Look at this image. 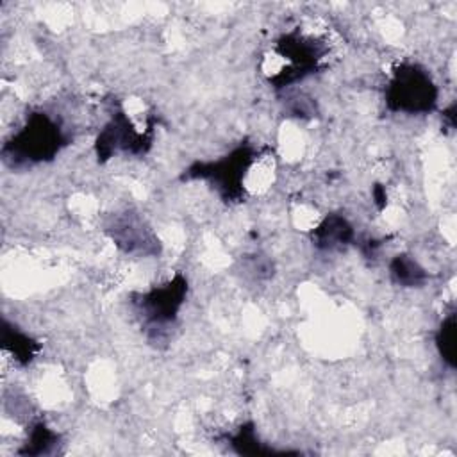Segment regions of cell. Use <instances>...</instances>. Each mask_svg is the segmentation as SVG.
Wrapping results in <instances>:
<instances>
[{"label":"cell","instance_id":"obj_1","mask_svg":"<svg viewBox=\"0 0 457 457\" xmlns=\"http://www.w3.org/2000/svg\"><path fill=\"white\" fill-rule=\"evenodd\" d=\"M68 143V137L57 120L46 112L34 111L27 116V121L12 137L4 145V157L14 166L37 164L52 161L61 148Z\"/></svg>","mask_w":457,"mask_h":457},{"label":"cell","instance_id":"obj_2","mask_svg":"<svg viewBox=\"0 0 457 457\" xmlns=\"http://www.w3.org/2000/svg\"><path fill=\"white\" fill-rule=\"evenodd\" d=\"M437 95V87L423 66L403 62L387 82L386 105L391 112L427 114L436 107Z\"/></svg>","mask_w":457,"mask_h":457},{"label":"cell","instance_id":"obj_3","mask_svg":"<svg viewBox=\"0 0 457 457\" xmlns=\"http://www.w3.org/2000/svg\"><path fill=\"white\" fill-rule=\"evenodd\" d=\"M186 291L187 282L177 275L170 282L139 295L137 300H134V307L145 328L155 334L170 328V325L177 320L179 309L186 298Z\"/></svg>","mask_w":457,"mask_h":457},{"label":"cell","instance_id":"obj_4","mask_svg":"<svg viewBox=\"0 0 457 457\" xmlns=\"http://www.w3.org/2000/svg\"><path fill=\"white\" fill-rule=\"evenodd\" d=\"M253 159V150L250 146H239L230 155H225L223 159L216 162H198L195 168L189 170L187 175L200 177V179H211L216 182V187L227 196V198H237L241 193V182L245 177V171L250 168Z\"/></svg>","mask_w":457,"mask_h":457},{"label":"cell","instance_id":"obj_5","mask_svg":"<svg viewBox=\"0 0 457 457\" xmlns=\"http://www.w3.org/2000/svg\"><path fill=\"white\" fill-rule=\"evenodd\" d=\"M148 145V139L145 134L137 132L123 111H118L112 114L111 121L104 127V130L96 137V154L100 161L109 159L116 152H132L141 154L145 152V146Z\"/></svg>","mask_w":457,"mask_h":457},{"label":"cell","instance_id":"obj_6","mask_svg":"<svg viewBox=\"0 0 457 457\" xmlns=\"http://www.w3.org/2000/svg\"><path fill=\"white\" fill-rule=\"evenodd\" d=\"M277 48L282 54V57L287 59L289 64L293 66V70L287 73V79L284 80V86L312 73V70H316L323 55V50L314 39L298 34L282 36L280 41L277 43Z\"/></svg>","mask_w":457,"mask_h":457},{"label":"cell","instance_id":"obj_7","mask_svg":"<svg viewBox=\"0 0 457 457\" xmlns=\"http://www.w3.org/2000/svg\"><path fill=\"white\" fill-rule=\"evenodd\" d=\"M116 245H120L125 252H139V253H154L157 252L159 241L154 237L150 228L134 214H125L114 220V223L107 228Z\"/></svg>","mask_w":457,"mask_h":457},{"label":"cell","instance_id":"obj_8","mask_svg":"<svg viewBox=\"0 0 457 457\" xmlns=\"http://www.w3.org/2000/svg\"><path fill=\"white\" fill-rule=\"evenodd\" d=\"M312 243L321 250H339L353 241V228L346 218L330 214L314 230Z\"/></svg>","mask_w":457,"mask_h":457},{"label":"cell","instance_id":"obj_9","mask_svg":"<svg viewBox=\"0 0 457 457\" xmlns=\"http://www.w3.org/2000/svg\"><path fill=\"white\" fill-rule=\"evenodd\" d=\"M389 271L393 280L403 287H418L427 280V271L414 257L407 253H398L391 261Z\"/></svg>","mask_w":457,"mask_h":457},{"label":"cell","instance_id":"obj_10","mask_svg":"<svg viewBox=\"0 0 457 457\" xmlns=\"http://www.w3.org/2000/svg\"><path fill=\"white\" fill-rule=\"evenodd\" d=\"M436 348L441 361L453 370L455 368V311H450L436 330Z\"/></svg>","mask_w":457,"mask_h":457}]
</instances>
